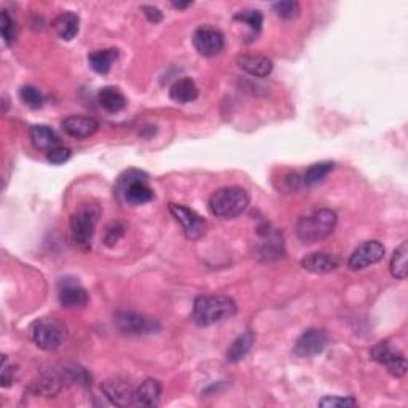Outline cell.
<instances>
[{"label": "cell", "mask_w": 408, "mask_h": 408, "mask_svg": "<svg viewBox=\"0 0 408 408\" xmlns=\"http://www.w3.org/2000/svg\"><path fill=\"white\" fill-rule=\"evenodd\" d=\"M236 303L225 295H206L198 297L193 305V321L200 327H209L216 322L233 318Z\"/></svg>", "instance_id": "cell-1"}, {"label": "cell", "mask_w": 408, "mask_h": 408, "mask_svg": "<svg viewBox=\"0 0 408 408\" xmlns=\"http://www.w3.org/2000/svg\"><path fill=\"white\" fill-rule=\"evenodd\" d=\"M249 206V193L241 187L220 189L209 198V209L219 219H236Z\"/></svg>", "instance_id": "cell-2"}, {"label": "cell", "mask_w": 408, "mask_h": 408, "mask_svg": "<svg viewBox=\"0 0 408 408\" xmlns=\"http://www.w3.org/2000/svg\"><path fill=\"white\" fill-rule=\"evenodd\" d=\"M337 214L332 209L318 211L300 217L297 223V235L303 243H318L332 235L337 227Z\"/></svg>", "instance_id": "cell-3"}, {"label": "cell", "mask_w": 408, "mask_h": 408, "mask_svg": "<svg viewBox=\"0 0 408 408\" xmlns=\"http://www.w3.org/2000/svg\"><path fill=\"white\" fill-rule=\"evenodd\" d=\"M101 209L94 203H85L71 216V235L78 248L87 249L93 241Z\"/></svg>", "instance_id": "cell-4"}, {"label": "cell", "mask_w": 408, "mask_h": 408, "mask_svg": "<svg viewBox=\"0 0 408 408\" xmlns=\"http://www.w3.org/2000/svg\"><path fill=\"white\" fill-rule=\"evenodd\" d=\"M31 340L44 351H56L66 341L67 327L56 318H42L29 329Z\"/></svg>", "instance_id": "cell-5"}, {"label": "cell", "mask_w": 408, "mask_h": 408, "mask_svg": "<svg viewBox=\"0 0 408 408\" xmlns=\"http://www.w3.org/2000/svg\"><path fill=\"white\" fill-rule=\"evenodd\" d=\"M115 193L131 206H141L153 200V190L147 184V176L139 171H128L118 179Z\"/></svg>", "instance_id": "cell-6"}, {"label": "cell", "mask_w": 408, "mask_h": 408, "mask_svg": "<svg viewBox=\"0 0 408 408\" xmlns=\"http://www.w3.org/2000/svg\"><path fill=\"white\" fill-rule=\"evenodd\" d=\"M169 211L177 222L180 223L182 230H184V233L189 239L192 241L200 239L201 236H204V233H206L207 223L200 214H196L195 211H192V209L180 206V204H176V203L169 204Z\"/></svg>", "instance_id": "cell-7"}, {"label": "cell", "mask_w": 408, "mask_h": 408, "mask_svg": "<svg viewBox=\"0 0 408 408\" xmlns=\"http://www.w3.org/2000/svg\"><path fill=\"white\" fill-rule=\"evenodd\" d=\"M115 324L123 334L128 335H146L153 334L160 327L157 322L142 314L130 313V311H120L115 314Z\"/></svg>", "instance_id": "cell-8"}, {"label": "cell", "mask_w": 408, "mask_h": 408, "mask_svg": "<svg viewBox=\"0 0 408 408\" xmlns=\"http://www.w3.org/2000/svg\"><path fill=\"white\" fill-rule=\"evenodd\" d=\"M372 357L378 364L384 365L389 370V373L394 375V377L400 378L407 373V361L404 354L396 351L388 341H380L372 350Z\"/></svg>", "instance_id": "cell-9"}, {"label": "cell", "mask_w": 408, "mask_h": 408, "mask_svg": "<svg viewBox=\"0 0 408 408\" xmlns=\"http://www.w3.org/2000/svg\"><path fill=\"white\" fill-rule=\"evenodd\" d=\"M193 45L201 56L211 58L223 50L225 39L219 29L204 26V28L196 29L195 34H193Z\"/></svg>", "instance_id": "cell-10"}, {"label": "cell", "mask_w": 408, "mask_h": 408, "mask_svg": "<svg viewBox=\"0 0 408 408\" xmlns=\"http://www.w3.org/2000/svg\"><path fill=\"white\" fill-rule=\"evenodd\" d=\"M59 302L67 309L82 308L88 303V292L77 279L64 278L58 282Z\"/></svg>", "instance_id": "cell-11"}, {"label": "cell", "mask_w": 408, "mask_h": 408, "mask_svg": "<svg viewBox=\"0 0 408 408\" xmlns=\"http://www.w3.org/2000/svg\"><path fill=\"white\" fill-rule=\"evenodd\" d=\"M384 257V248L380 241H367L359 246V248L352 252L350 260H348V266L351 270H364L370 265H375L380 260H383Z\"/></svg>", "instance_id": "cell-12"}, {"label": "cell", "mask_w": 408, "mask_h": 408, "mask_svg": "<svg viewBox=\"0 0 408 408\" xmlns=\"http://www.w3.org/2000/svg\"><path fill=\"white\" fill-rule=\"evenodd\" d=\"M329 337L324 330L308 329L298 338L294 346V354L297 357H314L325 350Z\"/></svg>", "instance_id": "cell-13"}, {"label": "cell", "mask_w": 408, "mask_h": 408, "mask_svg": "<svg viewBox=\"0 0 408 408\" xmlns=\"http://www.w3.org/2000/svg\"><path fill=\"white\" fill-rule=\"evenodd\" d=\"M102 393L105 394V397L112 404L118 407H126L134 404L136 389H133V386L125 380L112 378L102 383Z\"/></svg>", "instance_id": "cell-14"}, {"label": "cell", "mask_w": 408, "mask_h": 408, "mask_svg": "<svg viewBox=\"0 0 408 408\" xmlns=\"http://www.w3.org/2000/svg\"><path fill=\"white\" fill-rule=\"evenodd\" d=\"M62 130L66 131L69 136L85 139L93 136V134L99 130V123L91 117L71 115L62 121Z\"/></svg>", "instance_id": "cell-15"}, {"label": "cell", "mask_w": 408, "mask_h": 408, "mask_svg": "<svg viewBox=\"0 0 408 408\" xmlns=\"http://www.w3.org/2000/svg\"><path fill=\"white\" fill-rule=\"evenodd\" d=\"M338 259L327 252H316V254L306 255L302 260V266L313 275H327L338 268Z\"/></svg>", "instance_id": "cell-16"}, {"label": "cell", "mask_w": 408, "mask_h": 408, "mask_svg": "<svg viewBox=\"0 0 408 408\" xmlns=\"http://www.w3.org/2000/svg\"><path fill=\"white\" fill-rule=\"evenodd\" d=\"M236 64L239 69H243L246 74L252 75V77L263 78L266 75H270L273 71V64L265 56H252V55H241L236 58Z\"/></svg>", "instance_id": "cell-17"}, {"label": "cell", "mask_w": 408, "mask_h": 408, "mask_svg": "<svg viewBox=\"0 0 408 408\" xmlns=\"http://www.w3.org/2000/svg\"><path fill=\"white\" fill-rule=\"evenodd\" d=\"M161 397V384L158 380H146L136 389L134 394V404L141 407H157Z\"/></svg>", "instance_id": "cell-18"}, {"label": "cell", "mask_w": 408, "mask_h": 408, "mask_svg": "<svg viewBox=\"0 0 408 408\" xmlns=\"http://www.w3.org/2000/svg\"><path fill=\"white\" fill-rule=\"evenodd\" d=\"M78 26L80 19L74 12H64L56 16V19L53 21V29L56 31L59 39L66 42H71L72 39H75V35L78 34Z\"/></svg>", "instance_id": "cell-19"}, {"label": "cell", "mask_w": 408, "mask_h": 408, "mask_svg": "<svg viewBox=\"0 0 408 408\" xmlns=\"http://www.w3.org/2000/svg\"><path fill=\"white\" fill-rule=\"evenodd\" d=\"M32 146L39 150H51L53 147L59 146V136L51 130L50 126L45 125H35L29 131Z\"/></svg>", "instance_id": "cell-20"}, {"label": "cell", "mask_w": 408, "mask_h": 408, "mask_svg": "<svg viewBox=\"0 0 408 408\" xmlns=\"http://www.w3.org/2000/svg\"><path fill=\"white\" fill-rule=\"evenodd\" d=\"M169 96L177 104H189L198 98V88L193 80L180 78L171 87Z\"/></svg>", "instance_id": "cell-21"}, {"label": "cell", "mask_w": 408, "mask_h": 408, "mask_svg": "<svg viewBox=\"0 0 408 408\" xmlns=\"http://www.w3.org/2000/svg\"><path fill=\"white\" fill-rule=\"evenodd\" d=\"M117 58H118V50H115V48H109V50H99V51L91 53V55L88 56V62L94 72L104 75L110 72V69L117 61Z\"/></svg>", "instance_id": "cell-22"}, {"label": "cell", "mask_w": 408, "mask_h": 408, "mask_svg": "<svg viewBox=\"0 0 408 408\" xmlns=\"http://www.w3.org/2000/svg\"><path fill=\"white\" fill-rule=\"evenodd\" d=\"M99 104L104 107L107 112H120L126 107V98L123 93L115 87H105L99 91L98 94Z\"/></svg>", "instance_id": "cell-23"}, {"label": "cell", "mask_w": 408, "mask_h": 408, "mask_svg": "<svg viewBox=\"0 0 408 408\" xmlns=\"http://www.w3.org/2000/svg\"><path fill=\"white\" fill-rule=\"evenodd\" d=\"M252 345H254V335H252L250 332L238 337L232 343V346H230V350L227 352V361L232 364L239 362L241 359L248 356V352L252 350Z\"/></svg>", "instance_id": "cell-24"}, {"label": "cell", "mask_w": 408, "mask_h": 408, "mask_svg": "<svg viewBox=\"0 0 408 408\" xmlns=\"http://www.w3.org/2000/svg\"><path fill=\"white\" fill-rule=\"evenodd\" d=\"M407 259H408V243L404 241V243L396 249L393 259H391V273H393V276L396 279H400V281H404L408 273Z\"/></svg>", "instance_id": "cell-25"}, {"label": "cell", "mask_w": 408, "mask_h": 408, "mask_svg": "<svg viewBox=\"0 0 408 408\" xmlns=\"http://www.w3.org/2000/svg\"><path fill=\"white\" fill-rule=\"evenodd\" d=\"M32 389H34L35 394L40 396H56L59 393V389H61V377H58L55 373L44 375V377L39 378V381H35V383L32 384Z\"/></svg>", "instance_id": "cell-26"}, {"label": "cell", "mask_w": 408, "mask_h": 408, "mask_svg": "<svg viewBox=\"0 0 408 408\" xmlns=\"http://www.w3.org/2000/svg\"><path fill=\"white\" fill-rule=\"evenodd\" d=\"M332 169H334V163H330V161H322V163L309 166L303 176V184L308 187L319 184L321 180H324L332 173Z\"/></svg>", "instance_id": "cell-27"}, {"label": "cell", "mask_w": 408, "mask_h": 408, "mask_svg": "<svg viewBox=\"0 0 408 408\" xmlns=\"http://www.w3.org/2000/svg\"><path fill=\"white\" fill-rule=\"evenodd\" d=\"M236 21H241V23L248 24V28L252 32H260L262 24H263V15L259 10H243V12L236 13L235 16Z\"/></svg>", "instance_id": "cell-28"}, {"label": "cell", "mask_w": 408, "mask_h": 408, "mask_svg": "<svg viewBox=\"0 0 408 408\" xmlns=\"http://www.w3.org/2000/svg\"><path fill=\"white\" fill-rule=\"evenodd\" d=\"M19 98L31 109H40L44 105V96H42L39 90L31 87V85H26V87L19 90Z\"/></svg>", "instance_id": "cell-29"}, {"label": "cell", "mask_w": 408, "mask_h": 408, "mask_svg": "<svg viewBox=\"0 0 408 408\" xmlns=\"http://www.w3.org/2000/svg\"><path fill=\"white\" fill-rule=\"evenodd\" d=\"M273 10L282 19H294L300 15V3L294 0H286V2L273 3Z\"/></svg>", "instance_id": "cell-30"}, {"label": "cell", "mask_w": 408, "mask_h": 408, "mask_svg": "<svg viewBox=\"0 0 408 408\" xmlns=\"http://www.w3.org/2000/svg\"><path fill=\"white\" fill-rule=\"evenodd\" d=\"M2 37L7 45H12L16 39V23L8 12H2Z\"/></svg>", "instance_id": "cell-31"}, {"label": "cell", "mask_w": 408, "mask_h": 408, "mask_svg": "<svg viewBox=\"0 0 408 408\" xmlns=\"http://www.w3.org/2000/svg\"><path fill=\"white\" fill-rule=\"evenodd\" d=\"M71 158V150L67 147H53L51 150H48L46 152V160L50 161L53 164H62L66 163V161Z\"/></svg>", "instance_id": "cell-32"}, {"label": "cell", "mask_w": 408, "mask_h": 408, "mask_svg": "<svg viewBox=\"0 0 408 408\" xmlns=\"http://www.w3.org/2000/svg\"><path fill=\"white\" fill-rule=\"evenodd\" d=\"M319 407H327V408L357 407V400L351 399V397H325V399L319 400Z\"/></svg>", "instance_id": "cell-33"}, {"label": "cell", "mask_w": 408, "mask_h": 408, "mask_svg": "<svg viewBox=\"0 0 408 408\" xmlns=\"http://www.w3.org/2000/svg\"><path fill=\"white\" fill-rule=\"evenodd\" d=\"M125 235V225L120 223V222H115L107 227V232H105V244L107 246H114L118 243V239L121 238V236Z\"/></svg>", "instance_id": "cell-34"}, {"label": "cell", "mask_w": 408, "mask_h": 408, "mask_svg": "<svg viewBox=\"0 0 408 408\" xmlns=\"http://www.w3.org/2000/svg\"><path fill=\"white\" fill-rule=\"evenodd\" d=\"M13 380H15L13 364H8V357L3 356V359H2V370H0V381H2L3 388H8V386H12Z\"/></svg>", "instance_id": "cell-35"}, {"label": "cell", "mask_w": 408, "mask_h": 408, "mask_svg": "<svg viewBox=\"0 0 408 408\" xmlns=\"http://www.w3.org/2000/svg\"><path fill=\"white\" fill-rule=\"evenodd\" d=\"M142 12H144V15H146V18L150 21V23L158 24V23H161V21H163V13H161L157 7L146 5V7H142Z\"/></svg>", "instance_id": "cell-36"}, {"label": "cell", "mask_w": 408, "mask_h": 408, "mask_svg": "<svg viewBox=\"0 0 408 408\" xmlns=\"http://www.w3.org/2000/svg\"><path fill=\"white\" fill-rule=\"evenodd\" d=\"M192 5V2H187V3H182V2H173V7L174 8H187V7H190Z\"/></svg>", "instance_id": "cell-37"}]
</instances>
